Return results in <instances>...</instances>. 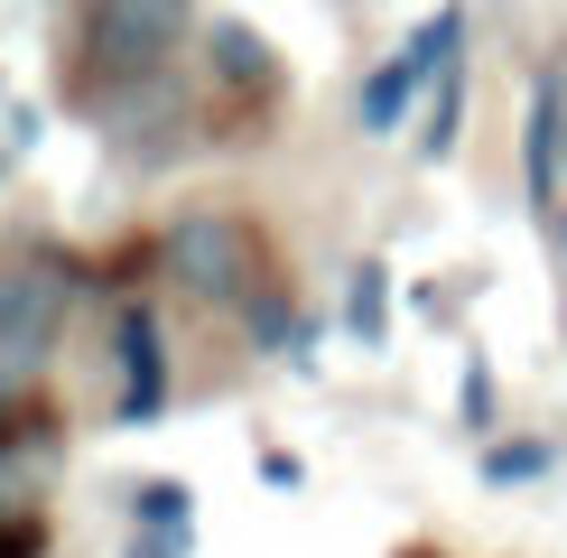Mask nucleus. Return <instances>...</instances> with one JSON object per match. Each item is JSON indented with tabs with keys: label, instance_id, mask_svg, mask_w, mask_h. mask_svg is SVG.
Segmentation results:
<instances>
[{
	"label": "nucleus",
	"instance_id": "obj_1",
	"mask_svg": "<svg viewBox=\"0 0 567 558\" xmlns=\"http://www.w3.org/2000/svg\"><path fill=\"white\" fill-rule=\"evenodd\" d=\"M158 261L186 298H205V308H251V298L270 289V261H261V232L243 215H224V205H196V215L168 224V242H158Z\"/></svg>",
	"mask_w": 567,
	"mask_h": 558
},
{
	"label": "nucleus",
	"instance_id": "obj_9",
	"mask_svg": "<svg viewBox=\"0 0 567 558\" xmlns=\"http://www.w3.org/2000/svg\"><path fill=\"white\" fill-rule=\"evenodd\" d=\"M344 326H353L363 344H382V326H391V270H382V261L353 270V289H344Z\"/></svg>",
	"mask_w": 567,
	"mask_h": 558
},
{
	"label": "nucleus",
	"instance_id": "obj_3",
	"mask_svg": "<svg viewBox=\"0 0 567 558\" xmlns=\"http://www.w3.org/2000/svg\"><path fill=\"white\" fill-rule=\"evenodd\" d=\"M65 308H75V279L47 261H0V382H29L56 354Z\"/></svg>",
	"mask_w": 567,
	"mask_h": 558
},
{
	"label": "nucleus",
	"instance_id": "obj_11",
	"mask_svg": "<svg viewBox=\"0 0 567 558\" xmlns=\"http://www.w3.org/2000/svg\"><path fill=\"white\" fill-rule=\"evenodd\" d=\"M456 112H465V75L446 65V75L429 84V131H419V158H446V149H456Z\"/></svg>",
	"mask_w": 567,
	"mask_h": 558
},
{
	"label": "nucleus",
	"instance_id": "obj_17",
	"mask_svg": "<svg viewBox=\"0 0 567 558\" xmlns=\"http://www.w3.org/2000/svg\"><path fill=\"white\" fill-rule=\"evenodd\" d=\"M131 558H186V540H168V530H140Z\"/></svg>",
	"mask_w": 567,
	"mask_h": 558
},
{
	"label": "nucleus",
	"instance_id": "obj_8",
	"mask_svg": "<svg viewBox=\"0 0 567 558\" xmlns=\"http://www.w3.org/2000/svg\"><path fill=\"white\" fill-rule=\"evenodd\" d=\"M558 140H567V93H558V75H539V84H530V131H522L530 205H549V186H558Z\"/></svg>",
	"mask_w": 567,
	"mask_h": 558
},
{
	"label": "nucleus",
	"instance_id": "obj_5",
	"mask_svg": "<svg viewBox=\"0 0 567 558\" xmlns=\"http://www.w3.org/2000/svg\"><path fill=\"white\" fill-rule=\"evenodd\" d=\"M93 122H103L112 149H131L140 168L150 158L186 149V93L168 75H140V84H93Z\"/></svg>",
	"mask_w": 567,
	"mask_h": 558
},
{
	"label": "nucleus",
	"instance_id": "obj_15",
	"mask_svg": "<svg viewBox=\"0 0 567 558\" xmlns=\"http://www.w3.org/2000/svg\"><path fill=\"white\" fill-rule=\"evenodd\" d=\"M465 428H493V372L465 363Z\"/></svg>",
	"mask_w": 567,
	"mask_h": 558
},
{
	"label": "nucleus",
	"instance_id": "obj_10",
	"mask_svg": "<svg viewBox=\"0 0 567 558\" xmlns=\"http://www.w3.org/2000/svg\"><path fill=\"white\" fill-rule=\"evenodd\" d=\"M131 503H140V530H168V540H186V521H196V494L177 475H150Z\"/></svg>",
	"mask_w": 567,
	"mask_h": 558
},
{
	"label": "nucleus",
	"instance_id": "obj_7",
	"mask_svg": "<svg viewBox=\"0 0 567 558\" xmlns=\"http://www.w3.org/2000/svg\"><path fill=\"white\" fill-rule=\"evenodd\" d=\"M205 56H215L224 84H251V93L279 84V46L251 29V19H215V29H205Z\"/></svg>",
	"mask_w": 567,
	"mask_h": 558
},
{
	"label": "nucleus",
	"instance_id": "obj_4",
	"mask_svg": "<svg viewBox=\"0 0 567 558\" xmlns=\"http://www.w3.org/2000/svg\"><path fill=\"white\" fill-rule=\"evenodd\" d=\"M456 38H465V10L419 19V29H410V46L372 65V84H363V131H400V122H410V103L446 75V65H456Z\"/></svg>",
	"mask_w": 567,
	"mask_h": 558
},
{
	"label": "nucleus",
	"instance_id": "obj_14",
	"mask_svg": "<svg viewBox=\"0 0 567 558\" xmlns=\"http://www.w3.org/2000/svg\"><path fill=\"white\" fill-rule=\"evenodd\" d=\"M38 103H0V149H38Z\"/></svg>",
	"mask_w": 567,
	"mask_h": 558
},
{
	"label": "nucleus",
	"instance_id": "obj_2",
	"mask_svg": "<svg viewBox=\"0 0 567 558\" xmlns=\"http://www.w3.org/2000/svg\"><path fill=\"white\" fill-rule=\"evenodd\" d=\"M186 29H196V0H84V56L103 84L168 75Z\"/></svg>",
	"mask_w": 567,
	"mask_h": 558
},
{
	"label": "nucleus",
	"instance_id": "obj_12",
	"mask_svg": "<svg viewBox=\"0 0 567 558\" xmlns=\"http://www.w3.org/2000/svg\"><path fill=\"white\" fill-rule=\"evenodd\" d=\"M549 475V437H512V447H484V484H530Z\"/></svg>",
	"mask_w": 567,
	"mask_h": 558
},
{
	"label": "nucleus",
	"instance_id": "obj_6",
	"mask_svg": "<svg viewBox=\"0 0 567 558\" xmlns=\"http://www.w3.org/2000/svg\"><path fill=\"white\" fill-rule=\"evenodd\" d=\"M112 363H122V418H158L168 410V354H158V317L150 308L112 317Z\"/></svg>",
	"mask_w": 567,
	"mask_h": 558
},
{
	"label": "nucleus",
	"instance_id": "obj_16",
	"mask_svg": "<svg viewBox=\"0 0 567 558\" xmlns=\"http://www.w3.org/2000/svg\"><path fill=\"white\" fill-rule=\"evenodd\" d=\"M0 558H38V521H0Z\"/></svg>",
	"mask_w": 567,
	"mask_h": 558
},
{
	"label": "nucleus",
	"instance_id": "obj_13",
	"mask_svg": "<svg viewBox=\"0 0 567 558\" xmlns=\"http://www.w3.org/2000/svg\"><path fill=\"white\" fill-rule=\"evenodd\" d=\"M56 418H47V401H29V382H0V447H19V437H47Z\"/></svg>",
	"mask_w": 567,
	"mask_h": 558
}]
</instances>
